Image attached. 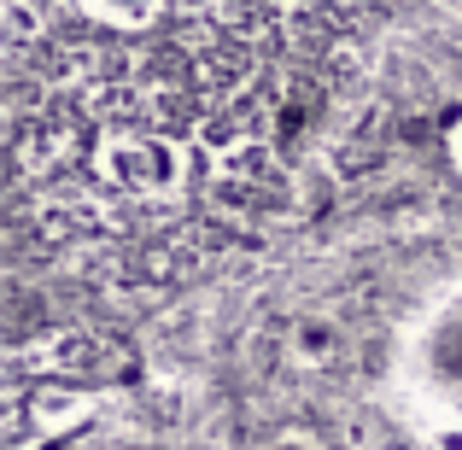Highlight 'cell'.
<instances>
[{"instance_id":"4","label":"cell","mask_w":462,"mask_h":450,"mask_svg":"<svg viewBox=\"0 0 462 450\" xmlns=\"http://www.w3.org/2000/svg\"><path fill=\"white\" fill-rule=\"evenodd\" d=\"M445 152H451V170L462 176V112H457V124L445 129Z\"/></svg>"},{"instance_id":"3","label":"cell","mask_w":462,"mask_h":450,"mask_svg":"<svg viewBox=\"0 0 462 450\" xmlns=\"http://www.w3.org/2000/svg\"><path fill=\"white\" fill-rule=\"evenodd\" d=\"M42 23H47V18H35L30 0H6V30H12V41H30Z\"/></svg>"},{"instance_id":"2","label":"cell","mask_w":462,"mask_h":450,"mask_svg":"<svg viewBox=\"0 0 462 450\" xmlns=\"http://www.w3.org/2000/svg\"><path fill=\"white\" fill-rule=\"evenodd\" d=\"M70 12H82V18H100L112 23V30H141V23L152 18L164 0H65Z\"/></svg>"},{"instance_id":"1","label":"cell","mask_w":462,"mask_h":450,"mask_svg":"<svg viewBox=\"0 0 462 450\" xmlns=\"http://www.w3.org/2000/svg\"><path fill=\"white\" fill-rule=\"evenodd\" d=\"M181 152L152 135H112L100 147V176L124 193H170L181 188Z\"/></svg>"},{"instance_id":"5","label":"cell","mask_w":462,"mask_h":450,"mask_svg":"<svg viewBox=\"0 0 462 450\" xmlns=\"http://www.w3.org/2000/svg\"><path fill=\"white\" fill-rule=\"evenodd\" d=\"M181 12H211V6H223V0H176Z\"/></svg>"}]
</instances>
